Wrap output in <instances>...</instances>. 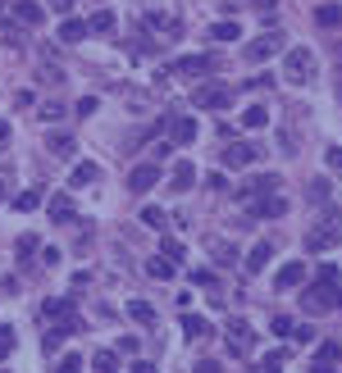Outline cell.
<instances>
[{"mask_svg":"<svg viewBox=\"0 0 342 373\" xmlns=\"http://www.w3.org/2000/svg\"><path fill=\"white\" fill-rule=\"evenodd\" d=\"M283 77L292 87H310V82H315V50H310V46H292L287 59H283Z\"/></svg>","mask_w":342,"mask_h":373,"instance_id":"obj_1","label":"cell"},{"mask_svg":"<svg viewBox=\"0 0 342 373\" xmlns=\"http://www.w3.org/2000/svg\"><path fill=\"white\" fill-rule=\"evenodd\" d=\"M338 242H342V223H338V219H324V223H315V228L306 232V246H310V251H333Z\"/></svg>","mask_w":342,"mask_h":373,"instance_id":"obj_2","label":"cell"},{"mask_svg":"<svg viewBox=\"0 0 342 373\" xmlns=\"http://www.w3.org/2000/svg\"><path fill=\"white\" fill-rule=\"evenodd\" d=\"M233 100V87H219V82H206V87L192 91V105H201V110H228Z\"/></svg>","mask_w":342,"mask_h":373,"instance_id":"obj_3","label":"cell"},{"mask_svg":"<svg viewBox=\"0 0 342 373\" xmlns=\"http://www.w3.org/2000/svg\"><path fill=\"white\" fill-rule=\"evenodd\" d=\"M278 50H283V32H260L255 41H246L242 55L251 59V64H265V59H269V55H278Z\"/></svg>","mask_w":342,"mask_h":373,"instance_id":"obj_4","label":"cell"},{"mask_svg":"<svg viewBox=\"0 0 342 373\" xmlns=\"http://www.w3.org/2000/svg\"><path fill=\"white\" fill-rule=\"evenodd\" d=\"M301 305H306V314H324V309H338V287H329V283L310 287L306 296H301Z\"/></svg>","mask_w":342,"mask_h":373,"instance_id":"obj_5","label":"cell"},{"mask_svg":"<svg viewBox=\"0 0 342 373\" xmlns=\"http://www.w3.org/2000/svg\"><path fill=\"white\" fill-rule=\"evenodd\" d=\"M260 160V146L255 142H233L228 151H224V164L228 169H246V164H255Z\"/></svg>","mask_w":342,"mask_h":373,"instance_id":"obj_6","label":"cell"},{"mask_svg":"<svg viewBox=\"0 0 342 373\" xmlns=\"http://www.w3.org/2000/svg\"><path fill=\"white\" fill-rule=\"evenodd\" d=\"M210 68H215V59H210V55H183V59L174 64V73H178V77H206Z\"/></svg>","mask_w":342,"mask_h":373,"instance_id":"obj_7","label":"cell"},{"mask_svg":"<svg viewBox=\"0 0 342 373\" xmlns=\"http://www.w3.org/2000/svg\"><path fill=\"white\" fill-rule=\"evenodd\" d=\"M142 28H155V32H160V37H178V32H183V23H178L174 14H160V10L142 14Z\"/></svg>","mask_w":342,"mask_h":373,"instance_id":"obj_8","label":"cell"},{"mask_svg":"<svg viewBox=\"0 0 342 373\" xmlns=\"http://www.w3.org/2000/svg\"><path fill=\"white\" fill-rule=\"evenodd\" d=\"M301 283H306V264H301V260L283 264V269L274 274V287H278V291H292V287H301Z\"/></svg>","mask_w":342,"mask_h":373,"instance_id":"obj_9","label":"cell"},{"mask_svg":"<svg viewBox=\"0 0 342 373\" xmlns=\"http://www.w3.org/2000/svg\"><path fill=\"white\" fill-rule=\"evenodd\" d=\"M338 360H342V346L338 341H324L320 355H315V364H310V373H338Z\"/></svg>","mask_w":342,"mask_h":373,"instance_id":"obj_10","label":"cell"},{"mask_svg":"<svg viewBox=\"0 0 342 373\" xmlns=\"http://www.w3.org/2000/svg\"><path fill=\"white\" fill-rule=\"evenodd\" d=\"M269 191H278V178H274V173H260V178H251V182L242 186V200H246V205H251V200L269 196Z\"/></svg>","mask_w":342,"mask_h":373,"instance_id":"obj_11","label":"cell"},{"mask_svg":"<svg viewBox=\"0 0 342 373\" xmlns=\"http://www.w3.org/2000/svg\"><path fill=\"white\" fill-rule=\"evenodd\" d=\"M155 182H160V169H155V164H137L133 173H128V186H133L137 196H142V191H151Z\"/></svg>","mask_w":342,"mask_h":373,"instance_id":"obj_12","label":"cell"},{"mask_svg":"<svg viewBox=\"0 0 342 373\" xmlns=\"http://www.w3.org/2000/svg\"><path fill=\"white\" fill-rule=\"evenodd\" d=\"M14 19H19L23 28H42V23H46V10L37 5V0H19V5H14Z\"/></svg>","mask_w":342,"mask_h":373,"instance_id":"obj_13","label":"cell"},{"mask_svg":"<svg viewBox=\"0 0 342 373\" xmlns=\"http://www.w3.org/2000/svg\"><path fill=\"white\" fill-rule=\"evenodd\" d=\"M251 214L255 219H278V214H287V200L283 196H260V200H251Z\"/></svg>","mask_w":342,"mask_h":373,"instance_id":"obj_14","label":"cell"},{"mask_svg":"<svg viewBox=\"0 0 342 373\" xmlns=\"http://www.w3.org/2000/svg\"><path fill=\"white\" fill-rule=\"evenodd\" d=\"M46 151L60 155V160H73V151H78L73 132H51V137H46Z\"/></svg>","mask_w":342,"mask_h":373,"instance_id":"obj_15","label":"cell"},{"mask_svg":"<svg viewBox=\"0 0 342 373\" xmlns=\"http://www.w3.org/2000/svg\"><path fill=\"white\" fill-rule=\"evenodd\" d=\"M246 346H251V328H246L242 318H233V323H228V351L233 355H246Z\"/></svg>","mask_w":342,"mask_h":373,"instance_id":"obj_16","label":"cell"},{"mask_svg":"<svg viewBox=\"0 0 342 373\" xmlns=\"http://www.w3.org/2000/svg\"><path fill=\"white\" fill-rule=\"evenodd\" d=\"M269 260H274V246H269V242H255L251 251H246V274H260Z\"/></svg>","mask_w":342,"mask_h":373,"instance_id":"obj_17","label":"cell"},{"mask_svg":"<svg viewBox=\"0 0 342 373\" xmlns=\"http://www.w3.org/2000/svg\"><path fill=\"white\" fill-rule=\"evenodd\" d=\"M169 137H174L178 146L197 142V119H169Z\"/></svg>","mask_w":342,"mask_h":373,"instance_id":"obj_18","label":"cell"},{"mask_svg":"<svg viewBox=\"0 0 342 373\" xmlns=\"http://www.w3.org/2000/svg\"><path fill=\"white\" fill-rule=\"evenodd\" d=\"M82 37H87V23H82V19H64V23H60V41H64V46H78Z\"/></svg>","mask_w":342,"mask_h":373,"instance_id":"obj_19","label":"cell"},{"mask_svg":"<svg viewBox=\"0 0 342 373\" xmlns=\"http://www.w3.org/2000/svg\"><path fill=\"white\" fill-rule=\"evenodd\" d=\"M192 182H197V169H192V164H188V160H183V164H178V169H174V178H169V186H174L178 196H183V191H188V186H192Z\"/></svg>","mask_w":342,"mask_h":373,"instance_id":"obj_20","label":"cell"},{"mask_svg":"<svg viewBox=\"0 0 342 373\" xmlns=\"http://www.w3.org/2000/svg\"><path fill=\"white\" fill-rule=\"evenodd\" d=\"M87 32H96V37H110V32H114V14H110V10L91 14V19H87Z\"/></svg>","mask_w":342,"mask_h":373,"instance_id":"obj_21","label":"cell"},{"mask_svg":"<svg viewBox=\"0 0 342 373\" xmlns=\"http://www.w3.org/2000/svg\"><path fill=\"white\" fill-rule=\"evenodd\" d=\"M51 219H55V223L73 219V196H51Z\"/></svg>","mask_w":342,"mask_h":373,"instance_id":"obj_22","label":"cell"},{"mask_svg":"<svg viewBox=\"0 0 342 373\" xmlns=\"http://www.w3.org/2000/svg\"><path fill=\"white\" fill-rule=\"evenodd\" d=\"M237 37H242V28H237L233 19H224V23H215V28H210V41H237Z\"/></svg>","mask_w":342,"mask_h":373,"instance_id":"obj_23","label":"cell"},{"mask_svg":"<svg viewBox=\"0 0 342 373\" xmlns=\"http://www.w3.org/2000/svg\"><path fill=\"white\" fill-rule=\"evenodd\" d=\"M146 274L165 283V278H174V260H165V255H151V260H146Z\"/></svg>","mask_w":342,"mask_h":373,"instance_id":"obj_24","label":"cell"},{"mask_svg":"<svg viewBox=\"0 0 342 373\" xmlns=\"http://www.w3.org/2000/svg\"><path fill=\"white\" fill-rule=\"evenodd\" d=\"M69 114V105H60V100H46V105H37V119L42 123H60Z\"/></svg>","mask_w":342,"mask_h":373,"instance_id":"obj_25","label":"cell"},{"mask_svg":"<svg viewBox=\"0 0 342 373\" xmlns=\"http://www.w3.org/2000/svg\"><path fill=\"white\" fill-rule=\"evenodd\" d=\"M265 123H269V110H265V105H251V110L242 114V128H251V132H260Z\"/></svg>","mask_w":342,"mask_h":373,"instance_id":"obj_26","label":"cell"},{"mask_svg":"<svg viewBox=\"0 0 342 373\" xmlns=\"http://www.w3.org/2000/svg\"><path fill=\"white\" fill-rule=\"evenodd\" d=\"M96 178H100V169H96V164H87V160H82V164L73 169V178H69V182H73V186H91V182H96Z\"/></svg>","mask_w":342,"mask_h":373,"instance_id":"obj_27","label":"cell"},{"mask_svg":"<svg viewBox=\"0 0 342 373\" xmlns=\"http://www.w3.org/2000/svg\"><path fill=\"white\" fill-rule=\"evenodd\" d=\"M91 369H96V373H119V355H114V351H96V355H91Z\"/></svg>","mask_w":342,"mask_h":373,"instance_id":"obj_28","label":"cell"},{"mask_svg":"<svg viewBox=\"0 0 342 373\" xmlns=\"http://www.w3.org/2000/svg\"><path fill=\"white\" fill-rule=\"evenodd\" d=\"M0 32H5V41H10L14 50H23V32H19V19H5V14H0Z\"/></svg>","mask_w":342,"mask_h":373,"instance_id":"obj_29","label":"cell"},{"mask_svg":"<svg viewBox=\"0 0 342 373\" xmlns=\"http://www.w3.org/2000/svg\"><path fill=\"white\" fill-rule=\"evenodd\" d=\"M142 223H146V228H155V232L169 228V219H165V209H160V205H146L142 209Z\"/></svg>","mask_w":342,"mask_h":373,"instance_id":"obj_30","label":"cell"},{"mask_svg":"<svg viewBox=\"0 0 342 373\" xmlns=\"http://www.w3.org/2000/svg\"><path fill=\"white\" fill-rule=\"evenodd\" d=\"M183 332H188V337H210V323L201 314H183Z\"/></svg>","mask_w":342,"mask_h":373,"instance_id":"obj_31","label":"cell"},{"mask_svg":"<svg viewBox=\"0 0 342 373\" xmlns=\"http://www.w3.org/2000/svg\"><path fill=\"white\" fill-rule=\"evenodd\" d=\"M42 314H46V318H64V314H73V305H69V300H60V296H51V300H42Z\"/></svg>","mask_w":342,"mask_h":373,"instance_id":"obj_32","label":"cell"},{"mask_svg":"<svg viewBox=\"0 0 342 373\" xmlns=\"http://www.w3.org/2000/svg\"><path fill=\"white\" fill-rule=\"evenodd\" d=\"M315 23H320V28H338L342 10H338V5H320V10H315Z\"/></svg>","mask_w":342,"mask_h":373,"instance_id":"obj_33","label":"cell"},{"mask_svg":"<svg viewBox=\"0 0 342 373\" xmlns=\"http://www.w3.org/2000/svg\"><path fill=\"white\" fill-rule=\"evenodd\" d=\"M283 360H287V351H269V355H265L260 364H255L251 373H278V369H283Z\"/></svg>","mask_w":342,"mask_h":373,"instance_id":"obj_34","label":"cell"},{"mask_svg":"<svg viewBox=\"0 0 342 373\" xmlns=\"http://www.w3.org/2000/svg\"><path fill=\"white\" fill-rule=\"evenodd\" d=\"M128 318H137V323H146V328H151V323H155V309L146 305V300H133V305H128Z\"/></svg>","mask_w":342,"mask_h":373,"instance_id":"obj_35","label":"cell"},{"mask_svg":"<svg viewBox=\"0 0 342 373\" xmlns=\"http://www.w3.org/2000/svg\"><path fill=\"white\" fill-rule=\"evenodd\" d=\"M37 205H42V186H33V191L14 196V209H23V214H28V209H37Z\"/></svg>","mask_w":342,"mask_h":373,"instance_id":"obj_36","label":"cell"},{"mask_svg":"<svg viewBox=\"0 0 342 373\" xmlns=\"http://www.w3.org/2000/svg\"><path fill=\"white\" fill-rule=\"evenodd\" d=\"M315 278H320V283H329V287H338V278H342V269L333 260H324L320 269H315Z\"/></svg>","mask_w":342,"mask_h":373,"instance_id":"obj_37","label":"cell"},{"mask_svg":"<svg viewBox=\"0 0 342 373\" xmlns=\"http://www.w3.org/2000/svg\"><path fill=\"white\" fill-rule=\"evenodd\" d=\"M210 255H215V264H233V260H237L228 242H210Z\"/></svg>","mask_w":342,"mask_h":373,"instance_id":"obj_38","label":"cell"},{"mask_svg":"<svg viewBox=\"0 0 342 373\" xmlns=\"http://www.w3.org/2000/svg\"><path fill=\"white\" fill-rule=\"evenodd\" d=\"M55 373H82V355H60Z\"/></svg>","mask_w":342,"mask_h":373,"instance_id":"obj_39","label":"cell"},{"mask_svg":"<svg viewBox=\"0 0 342 373\" xmlns=\"http://www.w3.org/2000/svg\"><path fill=\"white\" fill-rule=\"evenodd\" d=\"M183 242H174V237H165V260H174V264H183Z\"/></svg>","mask_w":342,"mask_h":373,"instance_id":"obj_40","label":"cell"},{"mask_svg":"<svg viewBox=\"0 0 342 373\" xmlns=\"http://www.w3.org/2000/svg\"><path fill=\"white\" fill-rule=\"evenodd\" d=\"M310 200H315V205H324V200H329V182H324V178H315V182H310Z\"/></svg>","mask_w":342,"mask_h":373,"instance_id":"obj_41","label":"cell"},{"mask_svg":"<svg viewBox=\"0 0 342 373\" xmlns=\"http://www.w3.org/2000/svg\"><path fill=\"white\" fill-rule=\"evenodd\" d=\"M37 73H42V82H51V87H55V82H64V73H60L55 64H42Z\"/></svg>","mask_w":342,"mask_h":373,"instance_id":"obj_42","label":"cell"},{"mask_svg":"<svg viewBox=\"0 0 342 373\" xmlns=\"http://www.w3.org/2000/svg\"><path fill=\"white\" fill-rule=\"evenodd\" d=\"M33 251H37V237L23 232V237H19V260H33Z\"/></svg>","mask_w":342,"mask_h":373,"instance_id":"obj_43","label":"cell"},{"mask_svg":"<svg viewBox=\"0 0 342 373\" xmlns=\"http://www.w3.org/2000/svg\"><path fill=\"white\" fill-rule=\"evenodd\" d=\"M192 283L197 287H215V274H210V269H192ZM215 291H219V287H215Z\"/></svg>","mask_w":342,"mask_h":373,"instance_id":"obj_44","label":"cell"},{"mask_svg":"<svg viewBox=\"0 0 342 373\" xmlns=\"http://www.w3.org/2000/svg\"><path fill=\"white\" fill-rule=\"evenodd\" d=\"M96 114V96H82L78 100V119H91Z\"/></svg>","mask_w":342,"mask_h":373,"instance_id":"obj_45","label":"cell"},{"mask_svg":"<svg viewBox=\"0 0 342 373\" xmlns=\"http://www.w3.org/2000/svg\"><path fill=\"white\" fill-rule=\"evenodd\" d=\"M5 351H14V328H10V323H0V355H5Z\"/></svg>","mask_w":342,"mask_h":373,"instance_id":"obj_46","label":"cell"},{"mask_svg":"<svg viewBox=\"0 0 342 373\" xmlns=\"http://www.w3.org/2000/svg\"><path fill=\"white\" fill-rule=\"evenodd\" d=\"M10 191H14V173L10 169H0V200H10Z\"/></svg>","mask_w":342,"mask_h":373,"instance_id":"obj_47","label":"cell"},{"mask_svg":"<svg viewBox=\"0 0 342 373\" xmlns=\"http://www.w3.org/2000/svg\"><path fill=\"white\" fill-rule=\"evenodd\" d=\"M324 160H329V169H338V173H342V146H329V151H324Z\"/></svg>","mask_w":342,"mask_h":373,"instance_id":"obj_48","label":"cell"},{"mask_svg":"<svg viewBox=\"0 0 342 373\" xmlns=\"http://www.w3.org/2000/svg\"><path fill=\"white\" fill-rule=\"evenodd\" d=\"M274 337H292V318H283V314L274 318Z\"/></svg>","mask_w":342,"mask_h":373,"instance_id":"obj_49","label":"cell"},{"mask_svg":"<svg viewBox=\"0 0 342 373\" xmlns=\"http://www.w3.org/2000/svg\"><path fill=\"white\" fill-rule=\"evenodd\" d=\"M206 186H210V191H228V178H224V173H210Z\"/></svg>","mask_w":342,"mask_h":373,"instance_id":"obj_50","label":"cell"},{"mask_svg":"<svg viewBox=\"0 0 342 373\" xmlns=\"http://www.w3.org/2000/svg\"><path fill=\"white\" fill-rule=\"evenodd\" d=\"M197 373H219V364H215V360H201V364H197Z\"/></svg>","mask_w":342,"mask_h":373,"instance_id":"obj_51","label":"cell"},{"mask_svg":"<svg viewBox=\"0 0 342 373\" xmlns=\"http://www.w3.org/2000/svg\"><path fill=\"white\" fill-rule=\"evenodd\" d=\"M51 10H60V14H69V10H73V0H51Z\"/></svg>","mask_w":342,"mask_h":373,"instance_id":"obj_52","label":"cell"},{"mask_svg":"<svg viewBox=\"0 0 342 373\" xmlns=\"http://www.w3.org/2000/svg\"><path fill=\"white\" fill-rule=\"evenodd\" d=\"M133 373H155V364H151V360H137V364H133Z\"/></svg>","mask_w":342,"mask_h":373,"instance_id":"obj_53","label":"cell"},{"mask_svg":"<svg viewBox=\"0 0 342 373\" xmlns=\"http://www.w3.org/2000/svg\"><path fill=\"white\" fill-rule=\"evenodd\" d=\"M274 5L278 0H255V10H265V14H274Z\"/></svg>","mask_w":342,"mask_h":373,"instance_id":"obj_54","label":"cell"},{"mask_svg":"<svg viewBox=\"0 0 342 373\" xmlns=\"http://www.w3.org/2000/svg\"><path fill=\"white\" fill-rule=\"evenodd\" d=\"M5 142H10V123L0 119V146H5Z\"/></svg>","mask_w":342,"mask_h":373,"instance_id":"obj_55","label":"cell"},{"mask_svg":"<svg viewBox=\"0 0 342 373\" xmlns=\"http://www.w3.org/2000/svg\"><path fill=\"white\" fill-rule=\"evenodd\" d=\"M338 309H342V287H338Z\"/></svg>","mask_w":342,"mask_h":373,"instance_id":"obj_56","label":"cell"}]
</instances>
